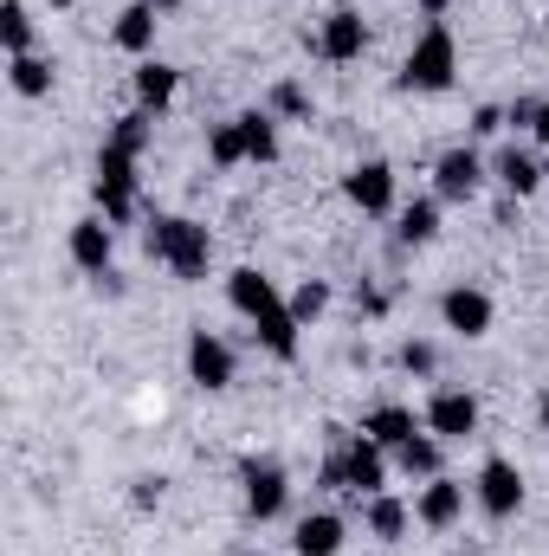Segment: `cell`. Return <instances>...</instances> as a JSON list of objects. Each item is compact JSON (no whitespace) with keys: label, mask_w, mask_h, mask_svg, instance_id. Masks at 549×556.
I'll return each mask as SVG.
<instances>
[{"label":"cell","mask_w":549,"mask_h":556,"mask_svg":"<svg viewBox=\"0 0 549 556\" xmlns=\"http://www.w3.org/2000/svg\"><path fill=\"white\" fill-rule=\"evenodd\" d=\"M317 485H323V492H356V498L388 492V446H375L369 433H349V440L323 459Z\"/></svg>","instance_id":"obj_1"},{"label":"cell","mask_w":549,"mask_h":556,"mask_svg":"<svg viewBox=\"0 0 549 556\" xmlns=\"http://www.w3.org/2000/svg\"><path fill=\"white\" fill-rule=\"evenodd\" d=\"M149 260H162L175 278H207L214 260V233L201 220H181V214H155L149 220Z\"/></svg>","instance_id":"obj_2"},{"label":"cell","mask_w":549,"mask_h":556,"mask_svg":"<svg viewBox=\"0 0 549 556\" xmlns=\"http://www.w3.org/2000/svg\"><path fill=\"white\" fill-rule=\"evenodd\" d=\"M452 72H459V39H452L446 20H433V26L413 39V52L401 59V91H446Z\"/></svg>","instance_id":"obj_3"},{"label":"cell","mask_w":549,"mask_h":556,"mask_svg":"<svg viewBox=\"0 0 549 556\" xmlns=\"http://www.w3.org/2000/svg\"><path fill=\"white\" fill-rule=\"evenodd\" d=\"M98 214L111 220V227H124L130 214H137V155H124V149H98Z\"/></svg>","instance_id":"obj_4"},{"label":"cell","mask_w":549,"mask_h":556,"mask_svg":"<svg viewBox=\"0 0 549 556\" xmlns=\"http://www.w3.org/2000/svg\"><path fill=\"white\" fill-rule=\"evenodd\" d=\"M310 52H317L323 65H349V59H362V52H369V26H362V13H356V7H330V13L317 20Z\"/></svg>","instance_id":"obj_5"},{"label":"cell","mask_w":549,"mask_h":556,"mask_svg":"<svg viewBox=\"0 0 549 556\" xmlns=\"http://www.w3.org/2000/svg\"><path fill=\"white\" fill-rule=\"evenodd\" d=\"M472 492H478V511H485V518H518V511H524V472H518L511 459H498V453L478 466Z\"/></svg>","instance_id":"obj_6"},{"label":"cell","mask_w":549,"mask_h":556,"mask_svg":"<svg viewBox=\"0 0 549 556\" xmlns=\"http://www.w3.org/2000/svg\"><path fill=\"white\" fill-rule=\"evenodd\" d=\"M240 485H246V511H253L259 525H272L278 511H284V498H291V479H284L278 459H246V466H240Z\"/></svg>","instance_id":"obj_7"},{"label":"cell","mask_w":549,"mask_h":556,"mask_svg":"<svg viewBox=\"0 0 549 556\" xmlns=\"http://www.w3.org/2000/svg\"><path fill=\"white\" fill-rule=\"evenodd\" d=\"M491 317H498V304H491V291H478V285H452V291L439 298V324H446L452 337H485Z\"/></svg>","instance_id":"obj_8"},{"label":"cell","mask_w":549,"mask_h":556,"mask_svg":"<svg viewBox=\"0 0 549 556\" xmlns=\"http://www.w3.org/2000/svg\"><path fill=\"white\" fill-rule=\"evenodd\" d=\"M188 376H194V389H207V395L233 389V350H227V337L194 330V337H188Z\"/></svg>","instance_id":"obj_9"},{"label":"cell","mask_w":549,"mask_h":556,"mask_svg":"<svg viewBox=\"0 0 549 556\" xmlns=\"http://www.w3.org/2000/svg\"><path fill=\"white\" fill-rule=\"evenodd\" d=\"M227 298H233V311H240L246 324H266V317H278V311H284V291H278L259 266H240V273L227 278Z\"/></svg>","instance_id":"obj_10"},{"label":"cell","mask_w":549,"mask_h":556,"mask_svg":"<svg viewBox=\"0 0 549 556\" xmlns=\"http://www.w3.org/2000/svg\"><path fill=\"white\" fill-rule=\"evenodd\" d=\"M343 194H349V207H362V214H395V168H388V162H356V168L343 175Z\"/></svg>","instance_id":"obj_11"},{"label":"cell","mask_w":549,"mask_h":556,"mask_svg":"<svg viewBox=\"0 0 549 556\" xmlns=\"http://www.w3.org/2000/svg\"><path fill=\"white\" fill-rule=\"evenodd\" d=\"M426 433H439V440H472V433H478V395L439 389V395L426 402Z\"/></svg>","instance_id":"obj_12"},{"label":"cell","mask_w":549,"mask_h":556,"mask_svg":"<svg viewBox=\"0 0 549 556\" xmlns=\"http://www.w3.org/2000/svg\"><path fill=\"white\" fill-rule=\"evenodd\" d=\"M433 188H439V201H472L485 188V155L478 149H446L439 168H433Z\"/></svg>","instance_id":"obj_13"},{"label":"cell","mask_w":549,"mask_h":556,"mask_svg":"<svg viewBox=\"0 0 549 556\" xmlns=\"http://www.w3.org/2000/svg\"><path fill=\"white\" fill-rule=\"evenodd\" d=\"M111 253H117V233H111V220L104 214H85L78 227H72V266L78 273H111Z\"/></svg>","instance_id":"obj_14"},{"label":"cell","mask_w":549,"mask_h":556,"mask_svg":"<svg viewBox=\"0 0 549 556\" xmlns=\"http://www.w3.org/2000/svg\"><path fill=\"white\" fill-rule=\"evenodd\" d=\"M459 511H465V485H459V479H446V472H439V479H426V492L413 498V518H420L426 531H452V525H459Z\"/></svg>","instance_id":"obj_15"},{"label":"cell","mask_w":549,"mask_h":556,"mask_svg":"<svg viewBox=\"0 0 549 556\" xmlns=\"http://www.w3.org/2000/svg\"><path fill=\"white\" fill-rule=\"evenodd\" d=\"M420 427H426V420L413 415V408H401V402H382V408H369V415H362V433H369L375 446H388V453H401Z\"/></svg>","instance_id":"obj_16"},{"label":"cell","mask_w":549,"mask_h":556,"mask_svg":"<svg viewBox=\"0 0 549 556\" xmlns=\"http://www.w3.org/2000/svg\"><path fill=\"white\" fill-rule=\"evenodd\" d=\"M155 26H162V7H155V0H130V7L117 13L111 39H117L124 52H137V59H149V46H155Z\"/></svg>","instance_id":"obj_17"},{"label":"cell","mask_w":549,"mask_h":556,"mask_svg":"<svg viewBox=\"0 0 549 556\" xmlns=\"http://www.w3.org/2000/svg\"><path fill=\"white\" fill-rule=\"evenodd\" d=\"M491 175H498V181H505V194H518V201H524V194H537V188H544V162H537V155H531V149H518V142H511V149H498V155H491Z\"/></svg>","instance_id":"obj_18"},{"label":"cell","mask_w":549,"mask_h":556,"mask_svg":"<svg viewBox=\"0 0 549 556\" xmlns=\"http://www.w3.org/2000/svg\"><path fill=\"white\" fill-rule=\"evenodd\" d=\"M343 518L336 511H310V518H297V531H291V551L297 556H336L343 551Z\"/></svg>","instance_id":"obj_19"},{"label":"cell","mask_w":549,"mask_h":556,"mask_svg":"<svg viewBox=\"0 0 549 556\" xmlns=\"http://www.w3.org/2000/svg\"><path fill=\"white\" fill-rule=\"evenodd\" d=\"M362 525H369V538L375 544H401L413 525V511L401 498H388V492H375V498H362Z\"/></svg>","instance_id":"obj_20"},{"label":"cell","mask_w":549,"mask_h":556,"mask_svg":"<svg viewBox=\"0 0 549 556\" xmlns=\"http://www.w3.org/2000/svg\"><path fill=\"white\" fill-rule=\"evenodd\" d=\"M175 91H181V72L175 65H162V59H142L137 65V111H168Z\"/></svg>","instance_id":"obj_21"},{"label":"cell","mask_w":549,"mask_h":556,"mask_svg":"<svg viewBox=\"0 0 549 556\" xmlns=\"http://www.w3.org/2000/svg\"><path fill=\"white\" fill-rule=\"evenodd\" d=\"M439 446H446V440H439V433H426V427H420V433H413L408 446H401V453H395V466H401V472H408V479H439Z\"/></svg>","instance_id":"obj_22"},{"label":"cell","mask_w":549,"mask_h":556,"mask_svg":"<svg viewBox=\"0 0 549 556\" xmlns=\"http://www.w3.org/2000/svg\"><path fill=\"white\" fill-rule=\"evenodd\" d=\"M240 137H246V162H278V117L272 111H246L240 117Z\"/></svg>","instance_id":"obj_23"},{"label":"cell","mask_w":549,"mask_h":556,"mask_svg":"<svg viewBox=\"0 0 549 556\" xmlns=\"http://www.w3.org/2000/svg\"><path fill=\"white\" fill-rule=\"evenodd\" d=\"M7 78H13V91H20V98H46V91H52V59L20 52V59H7Z\"/></svg>","instance_id":"obj_24"},{"label":"cell","mask_w":549,"mask_h":556,"mask_svg":"<svg viewBox=\"0 0 549 556\" xmlns=\"http://www.w3.org/2000/svg\"><path fill=\"white\" fill-rule=\"evenodd\" d=\"M297 330H304V324L291 317V304H284L278 317H266V324H253V337H259V343L272 350L278 363H291V356H297Z\"/></svg>","instance_id":"obj_25"},{"label":"cell","mask_w":549,"mask_h":556,"mask_svg":"<svg viewBox=\"0 0 549 556\" xmlns=\"http://www.w3.org/2000/svg\"><path fill=\"white\" fill-rule=\"evenodd\" d=\"M433 233H439V201H413V207H401V227H395L401 247H426Z\"/></svg>","instance_id":"obj_26"},{"label":"cell","mask_w":549,"mask_h":556,"mask_svg":"<svg viewBox=\"0 0 549 556\" xmlns=\"http://www.w3.org/2000/svg\"><path fill=\"white\" fill-rule=\"evenodd\" d=\"M0 39H7V59L33 52V13H26V0H0Z\"/></svg>","instance_id":"obj_27"},{"label":"cell","mask_w":549,"mask_h":556,"mask_svg":"<svg viewBox=\"0 0 549 556\" xmlns=\"http://www.w3.org/2000/svg\"><path fill=\"white\" fill-rule=\"evenodd\" d=\"M207 162H214V168H240V162H246V137H240V117H233V124H214V130H207Z\"/></svg>","instance_id":"obj_28"},{"label":"cell","mask_w":549,"mask_h":556,"mask_svg":"<svg viewBox=\"0 0 549 556\" xmlns=\"http://www.w3.org/2000/svg\"><path fill=\"white\" fill-rule=\"evenodd\" d=\"M284 304H291V317H297V324H317V317L330 311V285H323V278H304Z\"/></svg>","instance_id":"obj_29"},{"label":"cell","mask_w":549,"mask_h":556,"mask_svg":"<svg viewBox=\"0 0 549 556\" xmlns=\"http://www.w3.org/2000/svg\"><path fill=\"white\" fill-rule=\"evenodd\" d=\"M111 149H124V155H142V149H149V111H124V117L111 124Z\"/></svg>","instance_id":"obj_30"},{"label":"cell","mask_w":549,"mask_h":556,"mask_svg":"<svg viewBox=\"0 0 549 556\" xmlns=\"http://www.w3.org/2000/svg\"><path fill=\"white\" fill-rule=\"evenodd\" d=\"M272 117H310V91H304L297 78L272 85Z\"/></svg>","instance_id":"obj_31"},{"label":"cell","mask_w":549,"mask_h":556,"mask_svg":"<svg viewBox=\"0 0 549 556\" xmlns=\"http://www.w3.org/2000/svg\"><path fill=\"white\" fill-rule=\"evenodd\" d=\"M401 369H408V376H433V369H439V350H433V343H401Z\"/></svg>","instance_id":"obj_32"},{"label":"cell","mask_w":549,"mask_h":556,"mask_svg":"<svg viewBox=\"0 0 549 556\" xmlns=\"http://www.w3.org/2000/svg\"><path fill=\"white\" fill-rule=\"evenodd\" d=\"M537 111H544V104H531V98H518V104L505 111V124H518V130H537Z\"/></svg>","instance_id":"obj_33"},{"label":"cell","mask_w":549,"mask_h":556,"mask_svg":"<svg viewBox=\"0 0 549 556\" xmlns=\"http://www.w3.org/2000/svg\"><path fill=\"white\" fill-rule=\"evenodd\" d=\"M472 130H478V137H491V130H505V111H491V104H485V111L472 117Z\"/></svg>","instance_id":"obj_34"},{"label":"cell","mask_w":549,"mask_h":556,"mask_svg":"<svg viewBox=\"0 0 549 556\" xmlns=\"http://www.w3.org/2000/svg\"><path fill=\"white\" fill-rule=\"evenodd\" d=\"M137 505L149 511V505H162V479H137Z\"/></svg>","instance_id":"obj_35"},{"label":"cell","mask_w":549,"mask_h":556,"mask_svg":"<svg viewBox=\"0 0 549 556\" xmlns=\"http://www.w3.org/2000/svg\"><path fill=\"white\" fill-rule=\"evenodd\" d=\"M413 7H420L426 20H446V7H452V0H413Z\"/></svg>","instance_id":"obj_36"},{"label":"cell","mask_w":549,"mask_h":556,"mask_svg":"<svg viewBox=\"0 0 549 556\" xmlns=\"http://www.w3.org/2000/svg\"><path fill=\"white\" fill-rule=\"evenodd\" d=\"M537 142H549V104L537 111Z\"/></svg>","instance_id":"obj_37"},{"label":"cell","mask_w":549,"mask_h":556,"mask_svg":"<svg viewBox=\"0 0 549 556\" xmlns=\"http://www.w3.org/2000/svg\"><path fill=\"white\" fill-rule=\"evenodd\" d=\"M544 433H549V395H544Z\"/></svg>","instance_id":"obj_38"},{"label":"cell","mask_w":549,"mask_h":556,"mask_svg":"<svg viewBox=\"0 0 549 556\" xmlns=\"http://www.w3.org/2000/svg\"><path fill=\"white\" fill-rule=\"evenodd\" d=\"M46 7H72V0H46Z\"/></svg>","instance_id":"obj_39"}]
</instances>
